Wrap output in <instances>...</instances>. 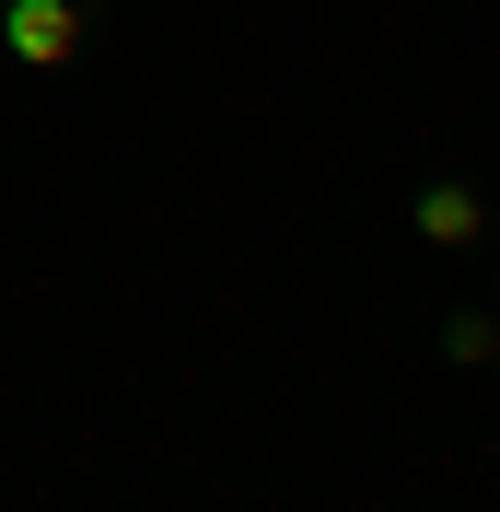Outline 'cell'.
Returning <instances> with one entry per match:
<instances>
[{
  "label": "cell",
  "mask_w": 500,
  "mask_h": 512,
  "mask_svg": "<svg viewBox=\"0 0 500 512\" xmlns=\"http://www.w3.org/2000/svg\"><path fill=\"white\" fill-rule=\"evenodd\" d=\"M0 82H12V59H0Z\"/></svg>",
  "instance_id": "277c9868"
},
{
  "label": "cell",
  "mask_w": 500,
  "mask_h": 512,
  "mask_svg": "<svg viewBox=\"0 0 500 512\" xmlns=\"http://www.w3.org/2000/svg\"><path fill=\"white\" fill-rule=\"evenodd\" d=\"M442 361H500V315H442Z\"/></svg>",
  "instance_id": "3957f363"
},
{
  "label": "cell",
  "mask_w": 500,
  "mask_h": 512,
  "mask_svg": "<svg viewBox=\"0 0 500 512\" xmlns=\"http://www.w3.org/2000/svg\"><path fill=\"white\" fill-rule=\"evenodd\" d=\"M407 233L442 245V256H454V245H489V198H477L466 175H431V187L407 198Z\"/></svg>",
  "instance_id": "7a4b0ae2"
},
{
  "label": "cell",
  "mask_w": 500,
  "mask_h": 512,
  "mask_svg": "<svg viewBox=\"0 0 500 512\" xmlns=\"http://www.w3.org/2000/svg\"><path fill=\"white\" fill-rule=\"evenodd\" d=\"M94 47V0H0V59L12 70H70Z\"/></svg>",
  "instance_id": "6da1fadb"
}]
</instances>
